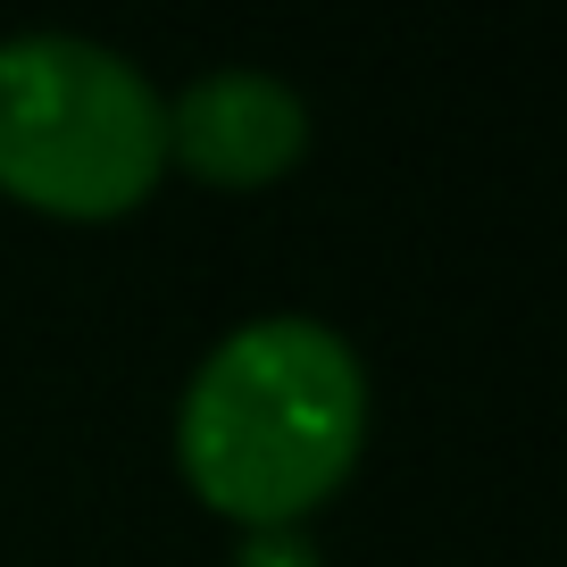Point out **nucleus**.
<instances>
[{
  "mask_svg": "<svg viewBox=\"0 0 567 567\" xmlns=\"http://www.w3.org/2000/svg\"><path fill=\"white\" fill-rule=\"evenodd\" d=\"M368 425V384L334 326L250 318L200 359L176 417V460L200 501L284 526L342 484Z\"/></svg>",
  "mask_w": 567,
  "mask_h": 567,
  "instance_id": "1",
  "label": "nucleus"
},
{
  "mask_svg": "<svg viewBox=\"0 0 567 567\" xmlns=\"http://www.w3.org/2000/svg\"><path fill=\"white\" fill-rule=\"evenodd\" d=\"M159 134L184 167H200L209 184H259L276 167L301 159L309 142V109L292 84L259 68H217L200 84H184L176 109H159Z\"/></svg>",
  "mask_w": 567,
  "mask_h": 567,
  "instance_id": "3",
  "label": "nucleus"
},
{
  "mask_svg": "<svg viewBox=\"0 0 567 567\" xmlns=\"http://www.w3.org/2000/svg\"><path fill=\"white\" fill-rule=\"evenodd\" d=\"M167 159L159 92L84 34L0 42V184L59 217H117Z\"/></svg>",
  "mask_w": 567,
  "mask_h": 567,
  "instance_id": "2",
  "label": "nucleus"
},
{
  "mask_svg": "<svg viewBox=\"0 0 567 567\" xmlns=\"http://www.w3.org/2000/svg\"><path fill=\"white\" fill-rule=\"evenodd\" d=\"M234 567H318L309 559V543L301 534H284V526H259L243 550H234Z\"/></svg>",
  "mask_w": 567,
  "mask_h": 567,
  "instance_id": "4",
  "label": "nucleus"
}]
</instances>
